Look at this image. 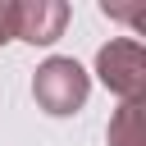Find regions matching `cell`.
<instances>
[{
	"mask_svg": "<svg viewBox=\"0 0 146 146\" xmlns=\"http://www.w3.org/2000/svg\"><path fill=\"white\" fill-rule=\"evenodd\" d=\"M96 73L119 100H141V91H146V46L137 36H114L110 46H100Z\"/></svg>",
	"mask_w": 146,
	"mask_h": 146,
	"instance_id": "7a4b0ae2",
	"label": "cell"
},
{
	"mask_svg": "<svg viewBox=\"0 0 146 146\" xmlns=\"http://www.w3.org/2000/svg\"><path fill=\"white\" fill-rule=\"evenodd\" d=\"M110 146H146V105L141 100H123L110 119V132H105Z\"/></svg>",
	"mask_w": 146,
	"mask_h": 146,
	"instance_id": "277c9868",
	"label": "cell"
},
{
	"mask_svg": "<svg viewBox=\"0 0 146 146\" xmlns=\"http://www.w3.org/2000/svg\"><path fill=\"white\" fill-rule=\"evenodd\" d=\"M87 91H91V78H87V68H82L78 59H68V55H50V59L36 68V78H32L36 105H41L46 114H55V119L78 114V110L87 105Z\"/></svg>",
	"mask_w": 146,
	"mask_h": 146,
	"instance_id": "6da1fadb",
	"label": "cell"
},
{
	"mask_svg": "<svg viewBox=\"0 0 146 146\" xmlns=\"http://www.w3.org/2000/svg\"><path fill=\"white\" fill-rule=\"evenodd\" d=\"M68 23V5L59 0H14V36L32 41V46H50L64 36Z\"/></svg>",
	"mask_w": 146,
	"mask_h": 146,
	"instance_id": "3957f363",
	"label": "cell"
},
{
	"mask_svg": "<svg viewBox=\"0 0 146 146\" xmlns=\"http://www.w3.org/2000/svg\"><path fill=\"white\" fill-rule=\"evenodd\" d=\"M14 41V0H0V46Z\"/></svg>",
	"mask_w": 146,
	"mask_h": 146,
	"instance_id": "5b68a950",
	"label": "cell"
}]
</instances>
